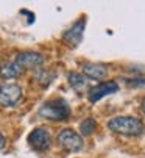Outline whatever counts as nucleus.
I'll return each instance as SVG.
<instances>
[{
  "instance_id": "obj_1",
  "label": "nucleus",
  "mask_w": 145,
  "mask_h": 158,
  "mask_svg": "<svg viewBox=\"0 0 145 158\" xmlns=\"http://www.w3.org/2000/svg\"><path fill=\"white\" fill-rule=\"evenodd\" d=\"M108 128L112 133L123 135V136H139L143 133V124L137 118L119 116L108 122Z\"/></svg>"
},
{
  "instance_id": "obj_2",
  "label": "nucleus",
  "mask_w": 145,
  "mask_h": 158,
  "mask_svg": "<svg viewBox=\"0 0 145 158\" xmlns=\"http://www.w3.org/2000/svg\"><path fill=\"white\" fill-rule=\"evenodd\" d=\"M39 116H42L45 119H50V121H55V122H61V121H66L70 116V108H69V105L64 99L48 100L41 106Z\"/></svg>"
},
{
  "instance_id": "obj_3",
  "label": "nucleus",
  "mask_w": 145,
  "mask_h": 158,
  "mask_svg": "<svg viewBox=\"0 0 145 158\" xmlns=\"http://www.w3.org/2000/svg\"><path fill=\"white\" fill-rule=\"evenodd\" d=\"M58 143L66 149V150H70V152H80L83 150L84 147V141L80 135L70 128H66L62 131H59L58 135Z\"/></svg>"
},
{
  "instance_id": "obj_4",
  "label": "nucleus",
  "mask_w": 145,
  "mask_h": 158,
  "mask_svg": "<svg viewBox=\"0 0 145 158\" xmlns=\"http://www.w3.org/2000/svg\"><path fill=\"white\" fill-rule=\"evenodd\" d=\"M22 99V88L14 83H5L0 86V105L14 106Z\"/></svg>"
},
{
  "instance_id": "obj_5",
  "label": "nucleus",
  "mask_w": 145,
  "mask_h": 158,
  "mask_svg": "<svg viewBox=\"0 0 145 158\" xmlns=\"http://www.w3.org/2000/svg\"><path fill=\"white\" fill-rule=\"evenodd\" d=\"M28 144L34 149V150H47L52 144V136L50 131L44 127L34 128L30 135H28Z\"/></svg>"
},
{
  "instance_id": "obj_6",
  "label": "nucleus",
  "mask_w": 145,
  "mask_h": 158,
  "mask_svg": "<svg viewBox=\"0 0 145 158\" xmlns=\"http://www.w3.org/2000/svg\"><path fill=\"white\" fill-rule=\"evenodd\" d=\"M84 27H86V20L84 19H80L69 30L64 31L62 39H64V42L67 44V46H70V47L80 46V42L83 39V33H84Z\"/></svg>"
},
{
  "instance_id": "obj_7",
  "label": "nucleus",
  "mask_w": 145,
  "mask_h": 158,
  "mask_svg": "<svg viewBox=\"0 0 145 158\" xmlns=\"http://www.w3.org/2000/svg\"><path fill=\"white\" fill-rule=\"evenodd\" d=\"M117 91H119V85L115 81H105V83H100V85L94 86L89 91L87 97H89V100L92 103H95V102H99L100 99H103L105 96L114 94Z\"/></svg>"
},
{
  "instance_id": "obj_8",
  "label": "nucleus",
  "mask_w": 145,
  "mask_h": 158,
  "mask_svg": "<svg viewBox=\"0 0 145 158\" xmlns=\"http://www.w3.org/2000/svg\"><path fill=\"white\" fill-rule=\"evenodd\" d=\"M16 63L22 69H36V67L44 64V56L36 52H22L17 55Z\"/></svg>"
},
{
  "instance_id": "obj_9",
  "label": "nucleus",
  "mask_w": 145,
  "mask_h": 158,
  "mask_svg": "<svg viewBox=\"0 0 145 158\" xmlns=\"http://www.w3.org/2000/svg\"><path fill=\"white\" fill-rule=\"evenodd\" d=\"M83 72H84L89 78L103 80V78L108 77L109 69H108L105 64H100V63H86V64H83Z\"/></svg>"
},
{
  "instance_id": "obj_10",
  "label": "nucleus",
  "mask_w": 145,
  "mask_h": 158,
  "mask_svg": "<svg viewBox=\"0 0 145 158\" xmlns=\"http://www.w3.org/2000/svg\"><path fill=\"white\" fill-rule=\"evenodd\" d=\"M22 71H23L22 67L16 61H13V63H6L0 67V75L5 77V78H16L22 74Z\"/></svg>"
},
{
  "instance_id": "obj_11",
  "label": "nucleus",
  "mask_w": 145,
  "mask_h": 158,
  "mask_svg": "<svg viewBox=\"0 0 145 158\" xmlns=\"http://www.w3.org/2000/svg\"><path fill=\"white\" fill-rule=\"evenodd\" d=\"M69 83L70 86L75 89V91H81V89H84L87 86V80L83 74H78V72H72L69 75Z\"/></svg>"
},
{
  "instance_id": "obj_12",
  "label": "nucleus",
  "mask_w": 145,
  "mask_h": 158,
  "mask_svg": "<svg viewBox=\"0 0 145 158\" xmlns=\"http://www.w3.org/2000/svg\"><path fill=\"white\" fill-rule=\"evenodd\" d=\"M95 128H97V122H95L92 118H87V119L83 121L81 125H80V131H81L83 135H86V136L92 135V133L95 131Z\"/></svg>"
},
{
  "instance_id": "obj_13",
  "label": "nucleus",
  "mask_w": 145,
  "mask_h": 158,
  "mask_svg": "<svg viewBox=\"0 0 145 158\" xmlns=\"http://www.w3.org/2000/svg\"><path fill=\"white\" fill-rule=\"evenodd\" d=\"M130 86H139V88H145V78H130L127 80Z\"/></svg>"
},
{
  "instance_id": "obj_14",
  "label": "nucleus",
  "mask_w": 145,
  "mask_h": 158,
  "mask_svg": "<svg viewBox=\"0 0 145 158\" xmlns=\"http://www.w3.org/2000/svg\"><path fill=\"white\" fill-rule=\"evenodd\" d=\"M5 144H6V139H5V136L2 133H0V150H2L3 147H5Z\"/></svg>"
},
{
  "instance_id": "obj_15",
  "label": "nucleus",
  "mask_w": 145,
  "mask_h": 158,
  "mask_svg": "<svg viewBox=\"0 0 145 158\" xmlns=\"http://www.w3.org/2000/svg\"><path fill=\"white\" fill-rule=\"evenodd\" d=\"M142 110H143V113H145V100H143V103H142Z\"/></svg>"
}]
</instances>
